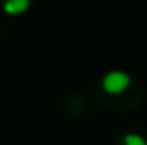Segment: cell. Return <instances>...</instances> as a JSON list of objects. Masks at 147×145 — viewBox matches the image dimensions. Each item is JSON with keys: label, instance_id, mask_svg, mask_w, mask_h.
<instances>
[{"label": "cell", "instance_id": "1", "mask_svg": "<svg viewBox=\"0 0 147 145\" xmlns=\"http://www.w3.org/2000/svg\"><path fill=\"white\" fill-rule=\"evenodd\" d=\"M131 84V78L125 72H119V70H113V72H107L101 80V88L111 94V96H117V94H123Z\"/></svg>", "mask_w": 147, "mask_h": 145}, {"label": "cell", "instance_id": "2", "mask_svg": "<svg viewBox=\"0 0 147 145\" xmlns=\"http://www.w3.org/2000/svg\"><path fill=\"white\" fill-rule=\"evenodd\" d=\"M28 8H30V0H6L4 2V12L10 16L24 14Z\"/></svg>", "mask_w": 147, "mask_h": 145}, {"label": "cell", "instance_id": "3", "mask_svg": "<svg viewBox=\"0 0 147 145\" xmlns=\"http://www.w3.org/2000/svg\"><path fill=\"white\" fill-rule=\"evenodd\" d=\"M123 145H147V141L137 133H127L123 137Z\"/></svg>", "mask_w": 147, "mask_h": 145}]
</instances>
